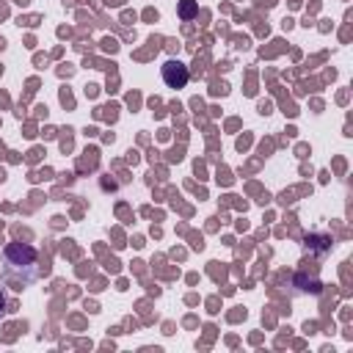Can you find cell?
Instances as JSON below:
<instances>
[{"label":"cell","instance_id":"3957f363","mask_svg":"<svg viewBox=\"0 0 353 353\" xmlns=\"http://www.w3.org/2000/svg\"><path fill=\"white\" fill-rule=\"evenodd\" d=\"M3 306H6V298H3V292H0V314H3V312H6V309H3Z\"/></svg>","mask_w":353,"mask_h":353},{"label":"cell","instance_id":"6da1fadb","mask_svg":"<svg viewBox=\"0 0 353 353\" xmlns=\"http://www.w3.org/2000/svg\"><path fill=\"white\" fill-rule=\"evenodd\" d=\"M6 265H8V270L36 265V248L33 245H25V243H11L6 248Z\"/></svg>","mask_w":353,"mask_h":353},{"label":"cell","instance_id":"7a4b0ae2","mask_svg":"<svg viewBox=\"0 0 353 353\" xmlns=\"http://www.w3.org/2000/svg\"><path fill=\"white\" fill-rule=\"evenodd\" d=\"M163 80L171 85V88H182L188 83V69L179 63V61H168L163 66Z\"/></svg>","mask_w":353,"mask_h":353}]
</instances>
